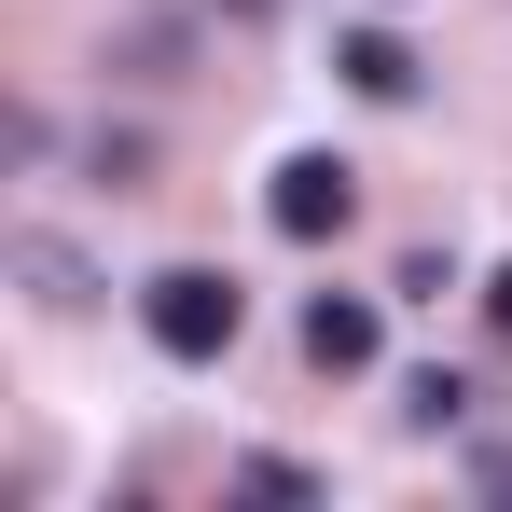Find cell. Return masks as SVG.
Here are the masks:
<instances>
[{"label":"cell","instance_id":"4","mask_svg":"<svg viewBox=\"0 0 512 512\" xmlns=\"http://www.w3.org/2000/svg\"><path fill=\"white\" fill-rule=\"evenodd\" d=\"M305 360H319V374H374V305H360V291H319V305H305Z\"/></svg>","mask_w":512,"mask_h":512},{"label":"cell","instance_id":"3","mask_svg":"<svg viewBox=\"0 0 512 512\" xmlns=\"http://www.w3.org/2000/svg\"><path fill=\"white\" fill-rule=\"evenodd\" d=\"M346 97H374V111H402V97H416V42H402V28H346Z\"/></svg>","mask_w":512,"mask_h":512},{"label":"cell","instance_id":"6","mask_svg":"<svg viewBox=\"0 0 512 512\" xmlns=\"http://www.w3.org/2000/svg\"><path fill=\"white\" fill-rule=\"evenodd\" d=\"M471 485H485V499H512V443H485V457H471Z\"/></svg>","mask_w":512,"mask_h":512},{"label":"cell","instance_id":"1","mask_svg":"<svg viewBox=\"0 0 512 512\" xmlns=\"http://www.w3.org/2000/svg\"><path fill=\"white\" fill-rule=\"evenodd\" d=\"M139 319H153V346H167V360H222V346H236V319H250V291H236L222 263H167V277L139 291Z\"/></svg>","mask_w":512,"mask_h":512},{"label":"cell","instance_id":"7","mask_svg":"<svg viewBox=\"0 0 512 512\" xmlns=\"http://www.w3.org/2000/svg\"><path fill=\"white\" fill-rule=\"evenodd\" d=\"M485 333L512 346V263H499V277H485Z\"/></svg>","mask_w":512,"mask_h":512},{"label":"cell","instance_id":"2","mask_svg":"<svg viewBox=\"0 0 512 512\" xmlns=\"http://www.w3.org/2000/svg\"><path fill=\"white\" fill-rule=\"evenodd\" d=\"M263 222H277L291 250H319V236H346V222H360V167H346V153H291V167L263 180Z\"/></svg>","mask_w":512,"mask_h":512},{"label":"cell","instance_id":"5","mask_svg":"<svg viewBox=\"0 0 512 512\" xmlns=\"http://www.w3.org/2000/svg\"><path fill=\"white\" fill-rule=\"evenodd\" d=\"M402 416H416V429H457V416H471V388H457V374H416V388H402Z\"/></svg>","mask_w":512,"mask_h":512},{"label":"cell","instance_id":"8","mask_svg":"<svg viewBox=\"0 0 512 512\" xmlns=\"http://www.w3.org/2000/svg\"><path fill=\"white\" fill-rule=\"evenodd\" d=\"M222 14H277V0H222Z\"/></svg>","mask_w":512,"mask_h":512}]
</instances>
